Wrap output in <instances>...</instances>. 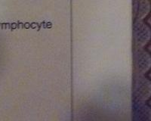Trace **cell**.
I'll use <instances>...</instances> for the list:
<instances>
[{
  "instance_id": "1",
  "label": "cell",
  "mask_w": 151,
  "mask_h": 121,
  "mask_svg": "<svg viewBox=\"0 0 151 121\" xmlns=\"http://www.w3.org/2000/svg\"><path fill=\"white\" fill-rule=\"evenodd\" d=\"M133 5H134V12L136 15V19H144L149 14V0H134Z\"/></svg>"
}]
</instances>
